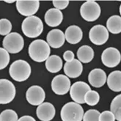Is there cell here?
I'll return each mask as SVG.
<instances>
[{
	"mask_svg": "<svg viewBox=\"0 0 121 121\" xmlns=\"http://www.w3.org/2000/svg\"><path fill=\"white\" fill-rule=\"evenodd\" d=\"M71 85L68 77L65 75L56 76L52 82V89L55 94L63 95L69 92Z\"/></svg>",
	"mask_w": 121,
	"mask_h": 121,
	"instance_id": "cell-12",
	"label": "cell"
},
{
	"mask_svg": "<svg viewBox=\"0 0 121 121\" xmlns=\"http://www.w3.org/2000/svg\"><path fill=\"white\" fill-rule=\"evenodd\" d=\"M4 2L7 3H13L15 1H13V0H10V1L9 0H4Z\"/></svg>",
	"mask_w": 121,
	"mask_h": 121,
	"instance_id": "cell-34",
	"label": "cell"
},
{
	"mask_svg": "<svg viewBox=\"0 0 121 121\" xmlns=\"http://www.w3.org/2000/svg\"><path fill=\"white\" fill-rule=\"evenodd\" d=\"M100 101V95L95 90L88 91L84 96V101L89 106H95Z\"/></svg>",
	"mask_w": 121,
	"mask_h": 121,
	"instance_id": "cell-25",
	"label": "cell"
},
{
	"mask_svg": "<svg viewBox=\"0 0 121 121\" xmlns=\"http://www.w3.org/2000/svg\"><path fill=\"white\" fill-rule=\"evenodd\" d=\"M84 114V109L81 104L76 102H68L62 106L60 117L62 121H82Z\"/></svg>",
	"mask_w": 121,
	"mask_h": 121,
	"instance_id": "cell-4",
	"label": "cell"
},
{
	"mask_svg": "<svg viewBox=\"0 0 121 121\" xmlns=\"http://www.w3.org/2000/svg\"><path fill=\"white\" fill-rule=\"evenodd\" d=\"M83 71V65L79 60L74 59L73 61L66 62L64 65L65 74L69 77L75 79L79 77Z\"/></svg>",
	"mask_w": 121,
	"mask_h": 121,
	"instance_id": "cell-17",
	"label": "cell"
},
{
	"mask_svg": "<svg viewBox=\"0 0 121 121\" xmlns=\"http://www.w3.org/2000/svg\"><path fill=\"white\" fill-rule=\"evenodd\" d=\"M40 8V2L38 0H18L16 8L21 16L27 17L33 16Z\"/></svg>",
	"mask_w": 121,
	"mask_h": 121,
	"instance_id": "cell-9",
	"label": "cell"
},
{
	"mask_svg": "<svg viewBox=\"0 0 121 121\" xmlns=\"http://www.w3.org/2000/svg\"><path fill=\"white\" fill-rule=\"evenodd\" d=\"M100 114L96 109H90L84 114L83 121H99Z\"/></svg>",
	"mask_w": 121,
	"mask_h": 121,
	"instance_id": "cell-29",
	"label": "cell"
},
{
	"mask_svg": "<svg viewBox=\"0 0 121 121\" xmlns=\"http://www.w3.org/2000/svg\"><path fill=\"white\" fill-rule=\"evenodd\" d=\"M31 71V67L29 63L23 60H18L11 64L9 73L13 80L21 82L29 79Z\"/></svg>",
	"mask_w": 121,
	"mask_h": 121,
	"instance_id": "cell-2",
	"label": "cell"
},
{
	"mask_svg": "<svg viewBox=\"0 0 121 121\" xmlns=\"http://www.w3.org/2000/svg\"><path fill=\"white\" fill-rule=\"evenodd\" d=\"M12 30V24L8 19L2 18L0 20V35H8Z\"/></svg>",
	"mask_w": 121,
	"mask_h": 121,
	"instance_id": "cell-27",
	"label": "cell"
},
{
	"mask_svg": "<svg viewBox=\"0 0 121 121\" xmlns=\"http://www.w3.org/2000/svg\"><path fill=\"white\" fill-rule=\"evenodd\" d=\"M65 40L70 44H77L82 40L83 32L80 27L76 25L68 26L65 32Z\"/></svg>",
	"mask_w": 121,
	"mask_h": 121,
	"instance_id": "cell-19",
	"label": "cell"
},
{
	"mask_svg": "<svg viewBox=\"0 0 121 121\" xmlns=\"http://www.w3.org/2000/svg\"><path fill=\"white\" fill-rule=\"evenodd\" d=\"M18 121H36V120H35V118L32 117V116L24 115V116H22L21 117H20Z\"/></svg>",
	"mask_w": 121,
	"mask_h": 121,
	"instance_id": "cell-33",
	"label": "cell"
},
{
	"mask_svg": "<svg viewBox=\"0 0 121 121\" xmlns=\"http://www.w3.org/2000/svg\"><path fill=\"white\" fill-rule=\"evenodd\" d=\"M10 60L9 52L4 48H0V69L2 70L8 66Z\"/></svg>",
	"mask_w": 121,
	"mask_h": 121,
	"instance_id": "cell-28",
	"label": "cell"
},
{
	"mask_svg": "<svg viewBox=\"0 0 121 121\" xmlns=\"http://www.w3.org/2000/svg\"><path fill=\"white\" fill-rule=\"evenodd\" d=\"M77 57L81 62H90L94 57L93 49L87 45L81 46L77 51Z\"/></svg>",
	"mask_w": 121,
	"mask_h": 121,
	"instance_id": "cell-22",
	"label": "cell"
},
{
	"mask_svg": "<svg viewBox=\"0 0 121 121\" xmlns=\"http://www.w3.org/2000/svg\"><path fill=\"white\" fill-rule=\"evenodd\" d=\"M109 88L113 92H121V71L115 70L112 72L107 78Z\"/></svg>",
	"mask_w": 121,
	"mask_h": 121,
	"instance_id": "cell-20",
	"label": "cell"
},
{
	"mask_svg": "<svg viewBox=\"0 0 121 121\" xmlns=\"http://www.w3.org/2000/svg\"><path fill=\"white\" fill-rule=\"evenodd\" d=\"M63 59L67 62H71L74 60V53L72 51L68 50L63 54Z\"/></svg>",
	"mask_w": 121,
	"mask_h": 121,
	"instance_id": "cell-32",
	"label": "cell"
},
{
	"mask_svg": "<svg viewBox=\"0 0 121 121\" xmlns=\"http://www.w3.org/2000/svg\"><path fill=\"white\" fill-rule=\"evenodd\" d=\"M120 16H121V4L120 6Z\"/></svg>",
	"mask_w": 121,
	"mask_h": 121,
	"instance_id": "cell-35",
	"label": "cell"
},
{
	"mask_svg": "<svg viewBox=\"0 0 121 121\" xmlns=\"http://www.w3.org/2000/svg\"><path fill=\"white\" fill-rule=\"evenodd\" d=\"M115 117L111 111H104L100 114L99 121H115Z\"/></svg>",
	"mask_w": 121,
	"mask_h": 121,
	"instance_id": "cell-30",
	"label": "cell"
},
{
	"mask_svg": "<svg viewBox=\"0 0 121 121\" xmlns=\"http://www.w3.org/2000/svg\"><path fill=\"white\" fill-rule=\"evenodd\" d=\"M2 46L9 53L17 54L24 48V38L18 32L10 33L4 38Z\"/></svg>",
	"mask_w": 121,
	"mask_h": 121,
	"instance_id": "cell-5",
	"label": "cell"
},
{
	"mask_svg": "<svg viewBox=\"0 0 121 121\" xmlns=\"http://www.w3.org/2000/svg\"><path fill=\"white\" fill-rule=\"evenodd\" d=\"M106 27L109 32L119 34L121 32V16H112L106 21Z\"/></svg>",
	"mask_w": 121,
	"mask_h": 121,
	"instance_id": "cell-23",
	"label": "cell"
},
{
	"mask_svg": "<svg viewBox=\"0 0 121 121\" xmlns=\"http://www.w3.org/2000/svg\"><path fill=\"white\" fill-rule=\"evenodd\" d=\"M28 52L33 61L43 62L50 56V46L43 40H35L30 43Z\"/></svg>",
	"mask_w": 121,
	"mask_h": 121,
	"instance_id": "cell-1",
	"label": "cell"
},
{
	"mask_svg": "<svg viewBox=\"0 0 121 121\" xmlns=\"http://www.w3.org/2000/svg\"><path fill=\"white\" fill-rule=\"evenodd\" d=\"M111 112L114 114L117 121H121V94L115 96L110 106Z\"/></svg>",
	"mask_w": 121,
	"mask_h": 121,
	"instance_id": "cell-24",
	"label": "cell"
},
{
	"mask_svg": "<svg viewBox=\"0 0 121 121\" xmlns=\"http://www.w3.org/2000/svg\"><path fill=\"white\" fill-rule=\"evenodd\" d=\"M54 8L60 10L65 9L69 4V1L68 0H54L52 2Z\"/></svg>",
	"mask_w": 121,
	"mask_h": 121,
	"instance_id": "cell-31",
	"label": "cell"
},
{
	"mask_svg": "<svg viewBox=\"0 0 121 121\" xmlns=\"http://www.w3.org/2000/svg\"><path fill=\"white\" fill-rule=\"evenodd\" d=\"M46 24L51 26V27H56L58 26L63 20V14L61 10L56 9V8H51L47 10L44 16Z\"/></svg>",
	"mask_w": 121,
	"mask_h": 121,
	"instance_id": "cell-18",
	"label": "cell"
},
{
	"mask_svg": "<svg viewBox=\"0 0 121 121\" xmlns=\"http://www.w3.org/2000/svg\"><path fill=\"white\" fill-rule=\"evenodd\" d=\"M46 68L50 73H57L62 68V60L57 55H52L46 61Z\"/></svg>",
	"mask_w": 121,
	"mask_h": 121,
	"instance_id": "cell-21",
	"label": "cell"
},
{
	"mask_svg": "<svg viewBox=\"0 0 121 121\" xmlns=\"http://www.w3.org/2000/svg\"><path fill=\"white\" fill-rule=\"evenodd\" d=\"M47 43L52 48H59L62 47L65 41V34L60 30L54 29L49 32L46 37Z\"/></svg>",
	"mask_w": 121,
	"mask_h": 121,
	"instance_id": "cell-16",
	"label": "cell"
},
{
	"mask_svg": "<svg viewBox=\"0 0 121 121\" xmlns=\"http://www.w3.org/2000/svg\"><path fill=\"white\" fill-rule=\"evenodd\" d=\"M101 8L95 1L85 2L80 8L82 17L88 22H93L96 21L101 15Z\"/></svg>",
	"mask_w": 121,
	"mask_h": 121,
	"instance_id": "cell-6",
	"label": "cell"
},
{
	"mask_svg": "<svg viewBox=\"0 0 121 121\" xmlns=\"http://www.w3.org/2000/svg\"><path fill=\"white\" fill-rule=\"evenodd\" d=\"M17 113L12 109H6L0 115V121H18Z\"/></svg>",
	"mask_w": 121,
	"mask_h": 121,
	"instance_id": "cell-26",
	"label": "cell"
},
{
	"mask_svg": "<svg viewBox=\"0 0 121 121\" xmlns=\"http://www.w3.org/2000/svg\"><path fill=\"white\" fill-rule=\"evenodd\" d=\"M107 77L105 71L100 68H95L92 70L88 76V81L92 87L99 88L105 84Z\"/></svg>",
	"mask_w": 121,
	"mask_h": 121,
	"instance_id": "cell-15",
	"label": "cell"
},
{
	"mask_svg": "<svg viewBox=\"0 0 121 121\" xmlns=\"http://www.w3.org/2000/svg\"><path fill=\"white\" fill-rule=\"evenodd\" d=\"M91 90L89 85L84 82H76L70 87V95L72 100L79 104H84V96L86 93Z\"/></svg>",
	"mask_w": 121,
	"mask_h": 121,
	"instance_id": "cell-10",
	"label": "cell"
},
{
	"mask_svg": "<svg viewBox=\"0 0 121 121\" xmlns=\"http://www.w3.org/2000/svg\"><path fill=\"white\" fill-rule=\"evenodd\" d=\"M101 61L105 66L115 68L119 65L121 61V54L116 48H107L101 54Z\"/></svg>",
	"mask_w": 121,
	"mask_h": 121,
	"instance_id": "cell-11",
	"label": "cell"
},
{
	"mask_svg": "<svg viewBox=\"0 0 121 121\" xmlns=\"http://www.w3.org/2000/svg\"><path fill=\"white\" fill-rule=\"evenodd\" d=\"M36 114L40 120L51 121L55 115V108L52 104L45 102L38 106Z\"/></svg>",
	"mask_w": 121,
	"mask_h": 121,
	"instance_id": "cell-14",
	"label": "cell"
},
{
	"mask_svg": "<svg viewBox=\"0 0 121 121\" xmlns=\"http://www.w3.org/2000/svg\"><path fill=\"white\" fill-rule=\"evenodd\" d=\"M16 90L14 84L8 79L0 80V104H10L16 96Z\"/></svg>",
	"mask_w": 121,
	"mask_h": 121,
	"instance_id": "cell-7",
	"label": "cell"
},
{
	"mask_svg": "<svg viewBox=\"0 0 121 121\" xmlns=\"http://www.w3.org/2000/svg\"><path fill=\"white\" fill-rule=\"evenodd\" d=\"M21 30L25 36L30 38H35L41 35L43 30V24L37 16L26 18L21 26Z\"/></svg>",
	"mask_w": 121,
	"mask_h": 121,
	"instance_id": "cell-3",
	"label": "cell"
},
{
	"mask_svg": "<svg viewBox=\"0 0 121 121\" xmlns=\"http://www.w3.org/2000/svg\"><path fill=\"white\" fill-rule=\"evenodd\" d=\"M89 38L93 44L101 46L109 39V31L104 26L98 24L92 26L89 32Z\"/></svg>",
	"mask_w": 121,
	"mask_h": 121,
	"instance_id": "cell-8",
	"label": "cell"
},
{
	"mask_svg": "<svg viewBox=\"0 0 121 121\" xmlns=\"http://www.w3.org/2000/svg\"><path fill=\"white\" fill-rule=\"evenodd\" d=\"M26 98L31 105L39 106L43 103L46 98V93L41 87L33 85L27 90L26 92Z\"/></svg>",
	"mask_w": 121,
	"mask_h": 121,
	"instance_id": "cell-13",
	"label": "cell"
}]
</instances>
